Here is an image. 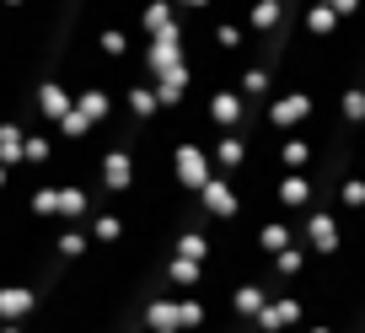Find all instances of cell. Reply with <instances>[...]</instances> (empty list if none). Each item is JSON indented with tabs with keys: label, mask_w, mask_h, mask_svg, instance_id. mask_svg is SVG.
Instances as JSON below:
<instances>
[{
	"label": "cell",
	"mask_w": 365,
	"mask_h": 333,
	"mask_svg": "<svg viewBox=\"0 0 365 333\" xmlns=\"http://www.w3.org/2000/svg\"><path fill=\"white\" fill-rule=\"evenodd\" d=\"M296 242L307 247L312 258H333V253H344V215H339V210H328V205L301 210V220H296Z\"/></svg>",
	"instance_id": "1"
},
{
	"label": "cell",
	"mask_w": 365,
	"mask_h": 333,
	"mask_svg": "<svg viewBox=\"0 0 365 333\" xmlns=\"http://www.w3.org/2000/svg\"><path fill=\"white\" fill-rule=\"evenodd\" d=\"M0 6H6V11H22V6H27V0H0Z\"/></svg>",
	"instance_id": "23"
},
{
	"label": "cell",
	"mask_w": 365,
	"mask_h": 333,
	"mask_svg": "<svg viewBox=\"0 0 365 333\" xmlns=\"http://www.w3.org/2000/svg\"><path fill=\"white\" fill-rule=\"evenodd\" d=\"M199 210H205L210 220H237V210H242V199H237V183H231L226 173H210V183L199 188Z\"/></svg>",
	"instance_id": "5"
},
{
	"label": "cell",
	"mask_w": 365,
	"mask_h": 333,
	"mask_svg": "<svg viewBox=\"0 0 365 333\" xmlns=\"http://www.w3.org/2000/svg\"><path fill=\"white\" fill-rule=\"evenodd\" d=\"M70 108H76V86H70V81H59V76H48L43 86L33 92V113H38V124H43V129H54Z\"/></svg>",
	"instance_id": "4"
},
{
	"label": "cell",
	"mask_w": 365,
	"mask_h": 333,
	"mask_svg": "<svg viewBox=\"0 0 365 333\" xmlns=\"http://www.w3.org/2000/svg\"><path fill=\"white\" fill-rule=\"evenodd\" d=\"M210 161H215V173H242V161H247V140L237 135V129H215V140H210Z\"/></svg>",
	"instance_id": "8"
},
{
	"label": "cell",
	"mask_w": 365,
	"mask_h": 333,
	"mask_svg": "<svg viewBox=\"0 0 365 333\" xmlns=\"http://www.w3.org/2000/svg\"><path fill=\"white\" fill-rule=\"evenodd\" d=\"M269 307V290H263V280H242L237 290H231V317L242 322H258V312Z\"/></svg>",
	"instance_id": "15"
},
{
	"label": "cell",
	"mask_w": 365,
	"mask_h": 333,
	"mask_svg": "<svg viewBox=\"0 0 365 333\" xmlns=\"http://www.w3.org/2000/svg\"><path fill=\"white\" fill-rule=\"evenodd\" d=\"M274 161H279V173H307L312 167V140L301 129H285V135L274 140Z\"/></svg>",
	"instance_id": "11"
},
{
	"label": "cell",
	"mask_w": 365,
	"mask_h": 333,
	"mask_svg": "<svg viewBox=\"0 0 365 333\" xmlns=\"http://www.w3.org/2000/svg\"><path fill=\"white\" fill-rule=\"evenodd\" d=\"M6 178H11V167H6V161H0V194H6Z\"/></svg>",
	"instance_id": "24"
},
{
	"label": "cell",
	"mask_w": 365,
	"mask_h": 333,
	"mask_svg": "<svg viewBox=\"0 0 365 333\" xmlns=\"http://www.w3.org/2000/svg\"><path fill=\"white\" fill-rule=\"evenodd\" d=\"M263 124H269L274 135H285V129H307V124H312V97L296 92V86L274 92L269 103H263Z\"/></svg>",
	"instance_id": "3"
},
{
	"label": "cell",
	"mask_w": 365,
	"mask_h": 333,
	"mask_svg": "<svg viewBox=\"0 0 365 333\" xmlns=\"http://www.w3.org/2000/svg\"><path fill=\"white\" fill-rule=\"evenodd\" d=\"M86 231H91V242H97V247H113V242L124 237V215H118V210H91Z\"/></svg>",
	"instance_id": "18"
},
{
	"label": "cell",
	"mask_w": 365,
	"mask_h": 333,
	"mask_svg": "<svg viewBox=\"0 0 365 333\" xmlns=\"http://www.w3.org/2000/svg\"><path fill=\"white\" fill-rule=\"evenodd\" d=\"M279 6H285V0H279Z\"/></svg>",
	"instance_id": "25"
},
{
	"label": "cell",
	"mask_w": 365,
	"mask_h": 333,
	"mask_svg": "<svg viewBox=\"0 0 365 333\" xmlns=\"http://www.w3.org/2000/svg\"><path fill=\"white\" fill-rule=\"evenodd\" d=\"M76 108L91 118V124H108V118H113V108H118V97L108 92V86H81V92H76Z\"/></svg>",
	"instance_id": "16"
},
{
	"label": "cell",
	"mask_w": 365,
	"mask_h": 333,
	"mask_svg": "<svg viewBox=\"0 0 365 333\" xmlns=\"http://www.w3.org/2000/svg\"><path fill=\"white\" fill-rule=\"evenodd\" d=\"M22 140H27V129L0 113V161H6V167H22Z\"/></svg>",
	"instance_id": "19"
},
{
	"label": "cell",
	"mask_w": 365,
	"mask_h": 333,
	"mask_svg": "<svg viewBox=\"0 0 365 333\" xmlns=\"http://www.w3.org/2000/svg\"><path fill=\"white\" fill-rule=\"evenodd\" d=\"M0 333H27V322H0Z\"/></svg>",
	"instance_id": "22"
},
{
	"label": "cell",
	"mask_w": 365,
	"mask_h": 333,
	"mask_svg": "<svg viewBox=\"0 0 365 333\" xmlns=\"http://www.w3.org/2000/svg\"><path fill=\"white\" fill-rule=\"evenodd\" d=\"M161 280H167L172 296H182V290H199V285H205V264H199V258H182V253H167V264H161Z\"/></svg>",
	"instance_id": "9"
},
{
	"label": "cell",
	"mask_w": 365,
	"mask_h": 333,
	"mask_svg": "<svg viewBox=\"0 0 365 333\" xmlns=\"http://www.w3.org/2000/svg\"><path fill=\"white\" fill-rule=\"evenodd\" d=\"M210 173H215L210 145H199V140H188V145H172V183H178L182 194H199V188L210 183Z\"/></svg>",
	"instance_id": "2"
},
{
	"label": "cell",
	"mask_w": 365,
	"mask_h": 333,
	"mask_svg": "<svg viewBox=\"0 0 365 333\" xmlns=\"http://www.w3.org/2000/svg\"><path fill=\"white\" fill-rule=\"evenodd\" d=\"M274 205L285 210V215L312 210V178L307 173H279V183H274Z\"/></svg>",
	"instance_id": "10"
},
{
	"label": "cell",
	"mask_w": 365,
	"mask_h": 333,
	"mask_svg": "<svg viewBox=\"0 0 365 333\" xmlns=\"http://www.w3.org/2000/svg\"><path fill=\"white\" fill-rule=\"evenodd\" d=\"M38 333H43V328H38Z\"/></svg>",
	"instance_id": "26"
},
{
	"label": "cell",
	"mask_w": 365,
	"mask_h": 333,
	"mask_svg": "<svg viewBox=\"0 0 365 333\" xmlns=\"http://www.w3.org/2000/svg\"><path fill=\"white\" fill-rule=\"evenodd\" d=\"M172 6H178V16H205L215 0H172Z\"/></svg>",
	"instance_id": "21"
},
{
	"label": "cell",
	"mask_w": 365,
	"mask_h": 333,
	"mask_svg": "<svg viewBox=\"0 0 365 333\" xmlns=\"http://www.w3.org/2000/svg\"><path fill=\"white\" fill-rule=\"evenodd\" d=\"M242 113H247V97H242L237 86H220V92H210V97H205V118H210V129H237V124H242Z\"/></svg>",
	"instance_id": "6"
},
{
	"label": "cell",
	"mask_w": 365,
	"mask_h": 333,
	"mask_svg": "<svg viewBox=\"0 0 365 333\" xmlns=\"http://www.w3.org/2000/svg\"><path fill=\"white\" fill-rule=\"evenodd\" d=\"M252 242H258V253H263V258H274L279 247H290V242H296V220L279 210V215H269L258 231H252Z\"/></svg>",
	"instance_id": "12"
},
{
	"label": "cell",
	"mask_w": 365,
	"mask_h": 333,
	"mask_svg": "<svg viewBox=\"0 0 365 333\" xmlns=\"http://www.w3.org/2000/svg\"><path fill=\"white\" fill-rule=\"evenodd\" d=\"M38 312V290L27 280H6L0 285V322H33Z\"/></svg>",
	"instance_id": "7"
},
{
	"label": "cell",
	"mask_w": 365,
	"mask_h": 333,
	"mask_svg": "<svg viewBox=\"0 0 365 333\" xmlns=\"http://www.w3.org/2000/svg\"><path fill=\"white\" fill-rule=\"evenodd\" d=\"M91 215V188L86 183H59L54 188V220H86Z\"/></svg>",
	"instance_id": "13"
},
{
	"label": "cell",
	"mask_w": 365,
	"mask_h": 333,
	"mask_svg": "<svg viewBox=\"0 0 365 333\" xmlns=\"http://www.w3.org/2000/svg\"><path fill=\"white\" fill-rule=\"evenodd\" d=\"M199 328H205V301L194 290H182L178 296V333H199Z\"/></svg>",
	"instance_id": "20"
},
{
	"label": "cell",
	"mask_w": 365,
	"mask_h": 333,
	"mask_svg": "<svg viewBox=\"0 0 365 333\" xmlns=\"http://www.w3.org/2000/svg\"><path fill=\"white\" fill-rule=\"evenodd\" d=\"M210 43H215L220 54H242V48H247V27L231 22V16H210Z\"/></svg>",
	"instance_id": "17"
},
{
	"label": "cell",
	"mask_w": 365,
	"mask_h": 333,
	"mask_svg": "<svg viewBox=\"0 0 365 333\" xmlns=\"http://www.w3.org/2000/svg\"><path fill=\"white\" fill-rule=\"evenodd\" d=\"M150 86H156V103L172 113V108L188 97V59H182V65H172V70H161V76H150Z\"/></svg>",
	"instance_id": "14"
}]
</instances>
